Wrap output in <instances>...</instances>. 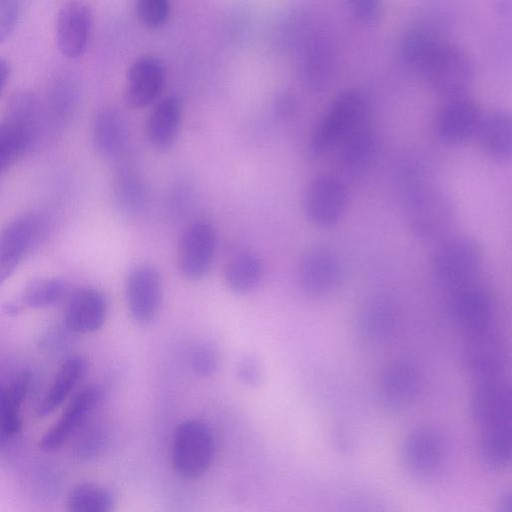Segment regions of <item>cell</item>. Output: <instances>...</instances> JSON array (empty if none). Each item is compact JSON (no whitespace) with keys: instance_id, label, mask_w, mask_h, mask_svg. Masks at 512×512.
Returning <instances> with one entry per match:
<instances>
[{"instance_id":"obj_1","label":"cell","mask_w":512,"mask_h":512,"mask_svg":"<svg viewBox=\"0 0 512 512\" xmlns=\"http://www.w3.org/2000/svg\"><path fill=\"white\" fill-rule=\"evenodd\" d=\"M400 190L404 219L413 235L438 242L452 233L457 215L453 200L431 185L418 168L403 170Z\"/></svg>"},{"instance_id":"obj_2","label":"cell","mask_w":512,"mask_h":512,"mask_svg":"<svg viewBox=\"0 0 512 512\" xmlns=\"http://www.w3.org/2000/svg\"><path fill=\"white\" fill-rule=\"evenodd\" d=\"M369 121V101L359 90H347L331 104L312 132L308 153L321 158L339 145L360 125Z\"/></svg>"},{"instance_id":"obj_3","label":"cell","mask_w":512,"mask_h":512,"mask_svg":"<svg viewBox=\"0 0 512 512\" xmlns=\"http://www.w3.org/2000/svg\"><path fill=\"white\" fill-rule=\"evenodd\" d=\"M483 261V250L473 236L450 233L438 241L432 256L436 279L454 290L474 282Z\"/></svg>"},{"instance_id":"obj_4","label":"cell","mask_w":512,"mask_h":512,"mask_svg":"<svg viewBox=\"0 0 512 512\" xmlns=\"http://www.w3.org/2000/svg\"><path fill=\"white\" fill-rule=\"evenodd\" d=\"M38 101L21 91L10 98L0 126V171L9 169L32 147L36 138Z\"/></svg>"},{"instance_id":"obj_5","label":"cell","mask_w":512,"mask_h":512,"mask_svg":"<svg viewBox=\"0 0 512 512\" xmlns=\"http://www.w3.org/2000/svg\"><path fill=\"white\" fill-rule=\"evenodd\" d=\"M215 453V441L210 427L198 419H187L175 430L171 461L174 471L187 479L203 475Z\"/></svg>"},{"instance_id":"obj_6","label":"cell","mask_w":512,"mask_h":512,"mask_svg":"<svg viewBox=\"0 0 512 512\" xmlns=\"http://www.w3.org/2000/svg\"><path fill=\"white\" fill-rule=\"evenodd\" d=\"M466 373L477 383L501 378L510 361L506 338L494 326L467 333L461 351Z\"/></svg>"},{"instance_id":"obj_7","label":"cell","mask_w":512,"mask_h":512,"mask_svg":"<svg viewBox=\"0 0 512 512\" xmlns=\"http://www.w3.org/2000/svg\"><path fill=\"white\" fill-rule=\"evenodd\" d=\"M46 218L25 213L12 220L0 237V283L3 284L22 261L40 244L47 231Z\"/></svg>"},{"instance_id":"obj_8","label":"cell","mask_w":512,"mask_h":512,"mask_svg":"<svg viewBox=\"0 0 512 512\" xmlns=\"http://www.w3.org/2000/svg\"><path fill=\"white\" fill-rule=\"evenodd\" d=\"M423 78L444 100L466 95L474 79V64L465 50L445 42Z\"/></svg>"},{"instance_id":"obj_9","label":"cell","mask_w":512,"mask_h":512,"mask_svg":"<svg viewBox=\"0 0 512 512\" xmlns=\"http://www.w3.org/2000/svg\"><path fill=\"white\" fill-rule=\"evenodd\" d=\"M217 246L214 226L206 220L190 223L180 235L177 247V267L181 276L197 281L210 271Z\"/></svg>"},{"instance_id":"obj_10","label":"cell","mask_w":512,"mask_h":512,"mask_svg":"<svg viewBox=\"0 0 512 512\" xmlns=\"http://www.w3.org/2000/svg\"><path fill=\"white\" fill-rule=\"evenodd\" d=\"M346 183L336 175L314 178L303 194V210L311 223L318 227L334 226L347 206Z\"/></svg>"},{"instance_id":"obj_11","label":"cell","mask_w":512,"mask_h":512,"mask_svg":"<svg viewBox=\"0 0 512 512\" xmlns=\"http://www.w3.org/2000/svg\"><path fill=\"white\" fill-rule=\"evenodd\" d=\"M401 456L406 470L412 476L419 479L432 478L444 465L445 441L432 427L414 428L404 439Z\"/></svg>"},{"instance_id":"obj_12","label":"cell","mask_w":512,"mask_h":512,"mask_svg":"<svg viewBox=\"0 0 512 512\" xmlns=\"http://www.w3.org/2000/svg\"><path fill=\"white\" fill-rule=\"evenodd\" d=\"M126 303L131 318L148 324L157 316L162 303L161 274L151 264H139L130 269L125 280Z\"/></svg>"},{"instance_id":"obj_13","label":"cell","mask_w":512,"mask_h":512,"mask_svg":"<svg viewBox=\"0 0 512 512\" xmlns=\"http://www.w3.org/2000/svg\"><path fill=\"white\" fill-rule=\"evenodd\" d=\"M422 390V375L415 363L399 359L389 363L381 373L378 395L382 406L389 412L409 409Z\"/></svg>"},{"instance_id":"obj_14","label":"cell","mask_w":512,"mask_h":512,"mask_svg":"<svg viewBox=\"0 0 512 512\" xmlns=\"http://www.w3.org/2000/svg\"><path fill=\"white\" fill-rule=\"evenodd\" d=\"M93 27L91 7L83 1H69L58 11L55 39L60 53L69 60L81 58L88 47Z\"/></svg>"},{"instance_id":"obj_15","label":"cell","mask_w":512,"mask_h":512,"mask_svg":"<svg viewBox=\"0 0 512 512\" xmlns=\"http://www.w3.org/2000/svg\"><path fill=\"white\" fill-rule=\"evenodd\" d=\"M341 276L340 258L328 247L309 249L298 263V284L304 293L312 297L330 294L337 288Z\"/></svg>"},{"instance_id":"obj_16","label":"cell","mask_w":512,"mask_h":512,"mask_svg":"<svg viewBox=\"0 0 512 512\" xmlns=\"http://www.w3.org/2000/svg\"><path fill=\"white\" fill-rule=\"evenodd\" d=\"M482 117L479 105L467 94L445 99L435 118V133L446 144H461L476 136Z\"/></svg>"},{"instance_id":"obj_17","label":"cell","mask_w":512,"mask_h":512,"mask_svg":"<svg viewBox=\"0 0 512 512\" xmlns=\"http://www.w3.org/2000/svg\"><path fill=\"white\" fill-rule=\"evenodd\" d=\"M449 312L466 333L494 326L496 304L491 293L474 282L452 290Z\"/></svg>"},{"instance_id":"obj_18","label":"cell","mask_w":512,"mask_h":512,"mask_svg":"<svg viewBox=\"0 0 512 512\" xmlns=\"http://www.w3.org/2000/svg\"><path fill=\"white\" fill-rule=\"evenodd\" d=\"M470 415L483 429L512 424V385L502 378L478 382L469 400Z\"/></svg>"},{"instance_id":"obj_19","label":"cell","mask_w":512,"mask_h":512,"mask_svg":"<svg viewBox=\"0 0 512 512\" xmlns=\"http://www.w3.org/2000/svg\"><path fill=\"white\" fill-rule=\"evenodd\" d=\"M166 78V69L161 59L144 55L135 59L126 74L124 98L134 109L151 105L161 94Z\"/></svg>"},{"instance_id":"obj_20","label":"cell","mask_w":512,"mask_h":512,"mask_svg":"<svg viewBox=\"0 0 512 512\" xmlns=\"http://www.w3.org/2000/svg\"><path fill=\"white\" fill-rule=\"evenodd\" d=\"M336 176L345 183L367 171L377 149V138L369 121L357 127L337 148Z\"/></svg>"},{"instance_id":"obj_21","label":"cell","mask_w":512,"mask_h":512,"mask_svg":"<svg viewBox=\"0 0 512 512\" xmlns=\"http://www.w3.org/2000/svg\"><path fill=\"white\" fill-rule=\"evenodd\" d=\"M102 390L91 385L82 389L69 403L59 420L43 435L40 448L43 451L59 449L85 424L86 419L101 399Z\"/></svg>"},{"instance_id":"obj_22","label":"cell","mask_w":512,"mask_h":512,"mask_svg":"<svg viewBox=\"0 0 512 512\" xmlns=\"http://www.w3.org/2000/svg\"><path fill=\"white\" fill-rule=\"evenodd\" d=\"M107 314L108 302L103 292L85 287L69 298L64 311V324L70 332L89 334L103 326Z\"/></svg>"},{"instance_id":"obj_23","label":"cell","mask_w":512,"mask_h":512,"mask_svg":"<svg viewBox=\"0 0 512 512\" xmlns=\"http://www.w3.org/2000/svg\"><path fill=\"white\" fill-rule=\"evenodd\" d=\"M128 123L121 111L107 106L97 111L93 118L91 137L97 153L109 160L120 158L130 140Z\"/></svg>"},{"instance_id":"obj_24","label":"cell","mask_w":512,"mask_h":512,"mask_svg":"<svg viewBox=\"0 0 512 512\" xmlns=\"http://www.w3.org/2000/svg\"><path fill=\"white\" fill-rule=\"evenodd\" d=\"M396 321V310L389 300L383 297L372 298L365 302L357 313V338L365 346H380L393 334Z\"/></svg>"},{"instance_id":"obj_25","label":"cell","mask_w":512,"mask_h":512,"mask_svg":"<svg viewBox=\"0 0 512 512\" xmlns=\"http://www.w3.org/2000/svg\"><path fill=\"white\" fill-rule=\"evenodd\" d=\"M444 43L431 25L413 26L404 33L400 42L402 63L410 72L423 78Z\"/></svg>"},{"instance_id":"obj_26","label":"cell","mask_w":512,"mask_h":512,"mask_svg":"<svg viewBox=\"0 0 512 512\" xmlns=\"http://www.w3.org/2000/svg\"><path fill=\"white\" fill-rule=\"evenodd\" d=\"M183 118V106L179 97L167 96L152 109L146 122V135L150 144L158 150H168L178 139Z\"/></svg>"},{"instance_id":"obj_27","label":"cell","mask_w":512,"mask_h":512,"mask_svg":"<svg viewBox=\"0 0 512 512\" xmlns=\"http://www.w3.org/2000/svg\"><path fill=\"white\" fill-rule=\"evenodd\" d=\"M476 137L492 158H512V111L497 110L483 115Z\"/></svg>"},{"instance_id":"obj_28","label":"cell","mask_w":512,"mask_h":512,"mask_svg":"<svg viewBox=\"0 0 512 512\" xmlns=\"http://www.w3.org/2000/svg\"><path fill=\"white\" fill-rule=\"evenodd\" d=\"M87 371V361L82 356H72L64 361L50 388L36 408L39 417H46L59 408Z\"/></svg>"},{"instance_id":"obj_29","label":"cell","mask_w":512,"mask_h":512,"mask_svg":"<svg viewBox=\"0 0 512 512\" xmlns=\"http://www.w3.org/2000/svg\"><path fill=\"white\" fill-rule=\"evenodd\" d=\"M31 374L19 373L3 390L0 404L1 441L16 436L22 427L21 406L28 394Z\"/></svg>"},{"instance_id":"obj_30","label":"cell","mask_w":512,"mask_h":512,"mask_svg":"<svg viewBox=\"0 0 512 512\" xmlns=\"http://www.w3.org/2000/svg\"><path fill=\"white\" fill-rule=\"evenodd\" d=\"M264 264L252 252H241L233 256L225 265L223 278L226 287L237 295L254 291L262 281Z\"/></svg>"},{"instance_id":"obj_31","label":"cell","mask_w":512,"mask_h":512,"mask_svg":"<svg viewBox=\"0 0 512 512\" xmlns=\"http://www.w3.org/2000/svg\"><path fill=\"white\" fill-rule=\"evenodd\" d=\"M112 194L118 209L127 215L142 213L149 202V192L145 182L130 168H123L116 173Z\"/></svg>"},{"instance_id":"obj_32","label":"cell","mask_w":512,"mask_h":512,"mask_svg":"<svg viewBox=\"0 0 512 512\" xmlns=\"http://www.w3.org/2000/svg\"><path fill=\"white\" fill-rule=\"evenodd\" d=\"M477 452L481 462L490 468L512 467V424L483 429Z\"/></svg>"},{"instance_id":"obj_33","label":"cell","mask_w":512,"mask_h":512,"mask_svg":"<svg viewBox=\"0 0 512 512\" xmlns=\"http://www.w3.org/2000/svg\"><path fill=\"white\" fill-rule=\"evenodd\" d=\"M115 497L106 487L92 482L73 486L66 498V509L71 512H108L113 510Z\"/></svg>"},{"instance_id":"obj_34","label":"cell","mask_w":512,"mask_h":512,"mask_svg":"<svg viewBox=\"0 0 512 512\" xmlns=\"http://www.w3.org/2000/svg\"><path fill=\"white\" fill-rule=\"evenodd\" d=\"M69 284L61 278H39L29 282L15 298L24 308H45L63 299Z\"/></svg>"},{"instance_id":"obj_35","label":"cell","mask_w":512,"mask_h":512,"mask_svg":"<svg viewBox=\"0 0 512 512\" xmlns=\"http://www.w3.org/2000/svg\"><path fill=\"white\" fill-rule=\"evenodd\" d=\"M78 79L69 73L59 75L52 83L48 94V105L52 116L60 122L68 120L80 101Z\"/></svg>"},{"instance_id":"obj_36","label":"cell","mask_w":512,"mask_h":512,"mask_svg":"<svg viewBox=\"0 0 512 512\" xmlns=\"http://www.w3.org/2000/svg\"><path fill=\"white\" fill-rule=\"evenodd\" d=\"M303 79L312 89H322L332 74V54L323 39H315L305 51Z\"/></svg>"},{"instance_id":"obj_37","label":"cell","mask_w":512,"mask_h":512,"mask_svg":"<svg viewBox=\"0 0 512 512\" xmlns=\"http://www.w3.org/2000/svg\"><path fill=\"white\" fill-rule=\"evenodd\" d=\"M79 434L73 446V455L79 460H90L103 450L107 443V434L99 425H89L78 430Z\"/></svg>"},{"instance_id":"obj_38","label":"cell","mask_w":512,"mask_h":512,"mask_svg":"<svg viewBox=\"0 0 512 512\" xmlns=\"http://www.w3.org/2000/svg\"><path fill=\"white\" fill-rule=\"evenodd\" d=\"M136 15L147 29L162 28L169 20L171 0H136Z\"/></svg>"},{"instance_id":"obj_39","label":"cell","mask_w":512,"mask_h":512,"mask_svg":"<svg viewBox=\"0 0 512 512\" xmlns=\"http://www.w3.org/2000/svg\"><path fill=\"white\" fill-rule=\"evenodd\" d=\"M190 364L198 376H212L220 365L219 352L213 344L200 342L193 347L190 353Z\"/></svg>"},{"instance_id":"obj_40","label":"cell","mask_w":512,"mask_h":512,"mask_svg":"<svg viewBox=\"0 0 512 512\" xmlns=\"http://www.w3.org/2000/svg\"><path fill=\"white\" fill-rule=\"evenodd\" d=\"M21 0H0V42L11 37L19 22Z\"/></svg>"},{"instance_id":"obj_41","label":"cell","mask_w":512,"mask_h":512,"mask_svg":"<svg viewBox=\"0 0 512 512\" xmlns=\"http://www.w3.org/2000/svg\"><path fill=\"white\" fill-rule=\"evenodd\" d=\"M236 376L245 386L257 387L261 384L263 371L261 364L254 355L243 356L236 366Z\"/></svg>"},{"instance_id":"obj_42","label":"cell","mask_w":512,"mask_h":512,"mask_svg":"<svg viewBox=\"0 0 512 512\" xmlns=\"http://www.w3.org/2000/svg\"><path fill=\"white\" fill-rule=\"evenodd\" d=\"M353 15L363 24H375L382 12V0H348Z\"/></svg>"},{"instance_id":"obj_43","label":"cell","mask_w":512,"mask_h":512,"mask_svg":"<svg viewBox=\"0 0 512 512\" xmlns=\"http://www.w3.org/2000/svg\"><path fill=\"white\" fill-rule=\"evenodd\" d=\"M11 75V64L9 61L1 57L0 59V93L2 94L9 82Z\"/></svg>"},{"instance_id":"obj_44","label":"cell","mask_w":512,"mask_h":512,"mask_svg":"<svg viewBox=\"0 0 512 512\" xmlns=\"http://www.w3.org/2000/svg\"><path fill=\"white\" fill-rule=\"evenodd\" d=\"M499 509L506 512H512V488L504 490L498 497Z\"/></svg>"},{"instance_id":"obj_45","label":"cell","mask_w":512,"mask_h":512,"mask_svg":"<svg viewBox=\"0 0 512 512\" xmlns=\"http://www.w3.org/2000/svg\"><path fill=\"white\" fill-rule=\"evenodd\" d=\"M494 9L500 16L512 15V0H494Z\"/></svg>"}]
</instances>
